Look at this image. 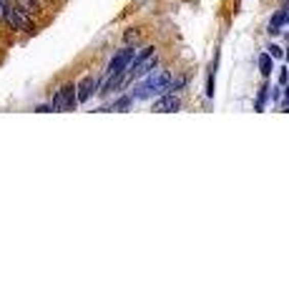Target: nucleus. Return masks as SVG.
<instances>
[{
  "label": "nucleus",
  "mask_w": 289,
  "mask_h": 302,
  "mask_svg": "<svg viewBox=\"0 0 289 302\" xmlns=\"http://www.w3.org/2000/svg\"><path fill=\"white\" fill-rule=\"evenodd\" d=\"M169 81H171V73L169 71H148V78L144 83H139L134 89V98H148V96H156V93H166L169 89Z\"/></svg>",
  "instance_id": "nucleus-1"
},
{
  "label": "nucleus",
  "mask_w": 289,
  "mask_h": 302,
  "mask_svg": "<svg viewBox=\"0 0 289 302\" xmlns=\"http://www.w3.org/2000/svg\"><path fill=\"white\" fill-rule=\"evenodd\" d=\"M3 20H5V23H8L13 30H18V33H35V23H33V18H30V15H26L23 10H18L13 3H8V5H5Z\"/></svg>",
  "instance_id": "nucleus-2"
},
{
  "label": "nucleus",
  "mask_w": 289,
  "mask_h": 302,
  "mask_svg": "<svg viewBox=\"0 0 289 302\" xmlns=\"http://www.w3.org/2000/svg\"><path fill=\"white\" fill-rule=\"evenodd\" d=\"M134 56H136V51H134L131 46L121 48L114 58H111L108 68H106V81H103V83H108V81H114V78H118V76H123V73H126V68L131 66Z\"/></svg>",
  "instance_id": "nucleus-3"
},
{
  "label": "nucleus",
  "mask_w": 289,
  "mask_h": 302,
  "mask_svg": "<svg viewBox=\"0 0 289 302\" xmlns=\"http://www.w3.org/2000/svg\"><path fill=\"white\" fill-rule=\"evenodd\" d=\"M76 103H78V98H76V86L73 83H65L63 89H58L53 101H51L53 111H73Z\"/></svg>",
  "instance_id": "nucleus-4"
},
{
  "label": "nucleus",
  "mask_w": 289,
  "mask_h": 302,
  "mask_svg": "<svg viewBox=\"0 0 289 302\" xmlns=\"http://www.w3.org/2000/svg\"><path fill=\"white\" fill-rule=\"evenodd\" d=\"M179 109H181V101H179V96H173L171 91L161 93V98L153 101V111L156 114H171V111H179Z\"/></svg>",
  "instance_id": "nucleus-5"
},
{
  "label": "nucleus",
  "mask_w": 289,
  "mask_h": 302,
  "mask_svg": "<svg viewBox=\"0 0 289 302\" xmlns=\"http://www.w3.org/2000/svg\"><path fill=\"white\" fill-rule=\"evenodd\" d=\"M98 91V81L93 78V76H86V78H81L78 81V86H76V98H78V103H86L88 98L93 96Z\"/></svg>",
  "instance_id": "nucleus-6"
},
{
  "label": "nucleus",
  "mask_w": 289,
  "mask_h": 302,
  "mask_svg": "<svg viewBox=\"0 0 289 302\" xmlns=\"http://www.w3.org/2000/svg\"><path fill=\"white\" fill-rule=\"evenodd\" d=\"M287 23H289V10H287V8L277 10V13L272 15V20H269V35H277V33H282Z\"/></svg>",
  "instance_id": "nucleus-7"
},
{
  "label": "nucleus",
  "mask_w": 289,
  "mask_h": 302,
  "mask_svg": "<svg viewBox=\"0 0 289 302\" xmlns=\"http://www.w3.org/2000/svg\"><path fill=\"white\" fill-rule=\"evenodd\" d=\"M13 5L18 8V10H23L26 15H30V18H38L43 10H40V5L35 3V0H13Z\"/></svg>",
  "instance_id": "nucleus-8"
},
{
  "label": "nucleus",
  "mask_w": 289,
  "mask_h": 302,
  "mask_svg": "<svg viewBox=\"0 0 289 302\" xmlns=\"http://www.w3.org/2000/svg\"><path fill=\"white\" fill-rule=\"evenodd\" d=\"M259 71L264 73V76L272 73V56H269V53H261L259 56Z\"/></svg>",
  "instance_id": "nucleus-9"
},
{
  "label": "nucleus",
  "mask_w": 289,
  "mask_h": 302,
  "mask_svg": "<svg viewBox=\"0 0 289 302\" xmlns=\"http://www.w3.org/2000/svg\"><path fill=\"white\" fill-rule=\"evenodd\" d=\"M266 86H261V91H259V98H257V111H261L264 109V98H266Z\"/></svg>",
  "instance_id": "nucleus-10"
},
{
  "label": "nucleus",
  "mask_w": 289,
  "mask_h": 302,
  "mask_svg": "<svg viewBox=\"0 0 289 302\" xmlns=\"http://www.w3.org/2000/svg\"><path fill=\"white\" fill-rule=\"evenodd\" d=\"M269 56H272V58H282V56H284V51H282L279 46H272V48H269Z\"/></svg>",
  "instance_id": "nucleus-11"
},
{
  "label": "nucleus",
  "mask_w": 289,
  "mask_h": 302,
  "mask_svg": "<svg viewBox=\"0 0 289 302\" xmlns=\"http://www.w3.org/2000/svg\"><path fill=\"white\" fill-rule=\"evenodd\" d=\"M35 111H38V114H51L53 106H51V103H40V106H35Z\"/></svg>",
  "instance_id": "nucleus-12"
},
{
  "label": "nucleus",
  "mask_w": 289,
  "mask_h": 302,
  "mask_svg": "<svg viewBox=\"0 0 289 302\" xmlns=\"http://www.w3.org/2000/svg\"><path fill=\"white\" fill-rule=\"evenodd\" d=\"M40 8H46V5H53V3H58V0H35Z\"/></svg>",
  "instance_id": "nucleus-13"
},
{
  "label": "nucleus",
  "mask_w": 289,
  "mask_h": 302,
  "mask_svg": "<svg viewBox=\"0 0 289 302\" xmlns=\"http://www.w3.org/2000/svg\"><path fill=\"white\" fill-rule=\"evenodd\" d=\"M5 5H8V0H0V20H3V13H5Z\"/></svg>",
  "instance_id": "nucleus-14"
},
{
  "label": "nucleus",
  "mask_w": 289,
  "mask_h": 302,
  "mask_svg": "<svg viewBox=\"0 0 289 302\" xmlns=\"http://www.w3.org/2000/svg\"><path fill=\"white\" fill-rule=\"evenodd\" d=\"M287 73H289V68H287Z\"/></svg>",
  "instance_id": "nucleus-15"
}]
</instances>
